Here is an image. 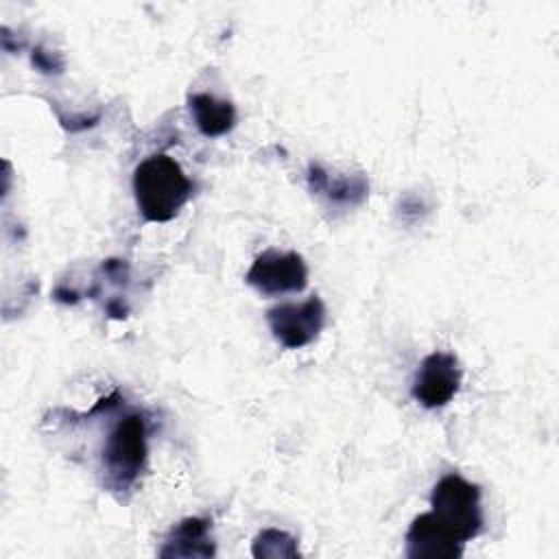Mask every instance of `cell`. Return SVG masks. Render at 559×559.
Listing matches in <instances>:
<instances>
[{"instance_id": "cell-7", "label": "cell", "mask_w": 559, "mask_h": 559, "mask_svg": "<svg viewBox=\"0 0 559 559\" xmlns=\"http://www.w3.org/2000/svg\"><path fill=\"white\" fill-rule=\"evenodd\" d=\"M463 555V544L445 533L432 513H421L413 520L406 533L408 559H456Z\"/></svg>"}, {"instance_id": "cell-1", "label": "cell", "mask_w": 559, "mask_h": 559, "mask_svg": "<svg viewBox=\"0 0 559 559\" xmlns=\"http://www.w3.org/2000/svg\"><path fill=\"white\" fill-rule=\"evenodd\" d=\"M190 179L181 166L164 153L146 157L133 173V194L144 221L166 223L175 218L190 199Z\"/></svg>"}, {"instance_id": "cell-9", "label": "cell", "mask_w": 559, "mask_h": 559, "mask_svg": "<svg viewBox=\"0 0 559 559\" xmlns=\"http://www.w3.org/2000/svg\"><path fill=\"white\" fill-rule=\"evenodd\" d=\"M308 183H310L312 192L325 197L330 203H336V205H356V203H360L367 194V188H369L362 175L332 177L319 164H312L308 168Z\"/></svg>"}, {"instance_id": "cell-5", "label": "cell", "mask_w": 559, "mask_h": 559, "mask_svg": "<svg viewBox=\"0 0 559 559\" xmlns=\"http://www.w3.org/2000/svg\"><path fill=\"white\" fill-rule=\"evenodd\" d=\"M245 280L266 297L299 293L308 284V266L295 251L280 253L269 249L253 260Z\"/></svg>"}, {"instance_id": "cell-8", "label": "cell", "mask_w": 559, "mask_h": 559, "mask_svg": "<svg viewBox=\"0 0 559 559\" xmlns=\"http://www.w3.org/2000/svg\"><path fill=\"white\" fill-rule=\"evenodd\" d=\"M159 557H214V544L210 537V520L186 518L181 520L164 542Z\"/></svg>"}, {"instance_id": "cell-6", "label": "cell", "mask_w": 559, "mask_h": 559, "mask_svg": "<svg viewBox=\"0 0 559 559\" xmlns=\"http://www.w3.org/2000/svg\"><path fill=\"white\" fill-rule=\"evenodd\" d=\"M461 386L459 358L448 352H432L426 356L413 380V397L424 408L445 406Z\"/></svg>"}, {"instance_id": "cell-10", "label": "cell", "mask_w": 559, "mask_h": 559, "mask_svg": "<svg viewBox=\"0 0 559 559\" xmlns=\"http://www.w3.org/2000/svg\"><path fill=\"white\" fill-rule=\"evenodd\" d=\"M188 107H190L197 129L207 138L225 135L236 124L234 105L229 100H221L212 94H192L188 98Z\"/></svg>"}, {"instance_id": "cell-2", "label": "cell", "mask_w": 559, "mask_h": 559, "mask_svg": "<svg viewBox=\"0 0 559 559\" xmlns=\"http://www.w3.org/2000/svg\"><path fill=\"white\" fill-rule=\"evenodd\" d=\"M430 507L439 526L461 544L474 539L483 531L480 487L459 474H448L435 485Z\"/></svg>"}, {"instance_id": "cell-11", "label": "cell", "mask_w": 559, "mask_h": 559, "mask_svg": "<svg viewBox=\"0 0 559 559\" xmlns=\"http://www.w3.org/2000/svg\"><path fill=\"white\" fill-rule=\"evenodd\" d=\"M253 555L255 557H297L299 552H297L295 537L277 528H266L255 537Z\"/></svg>"}, {"instance_id": "cell-4", "label": "cell", "mask_w": 559, "mask_h": 559, "mask_svg": "<svg viewBox=\"0 0 559 559\" xmlns=\"http://www.w3.org/2000/svg\"><path fill=\"white\" fill-rule=\"evenodd\" d=\"M266 323L286 349H299L312 343L321 332L325 323V306L317 295L301 304H280L266 310Z\"/></svg>"}, {"instance_id": "cell-3", "label": "cell", "mask_w": 559, "mask_h": 559, "mask_svg": "<svg viewBox=\"0 0 559 559\" xmlns=\"http://www.w3.org/2000/svg\"><path fill=\"white\" fill-rule=\"evenodd\" d=\"M146 461V421L140 413H127L109 430L103 448V467L111 489H127Z\"/></svg>"}]
</instances>
